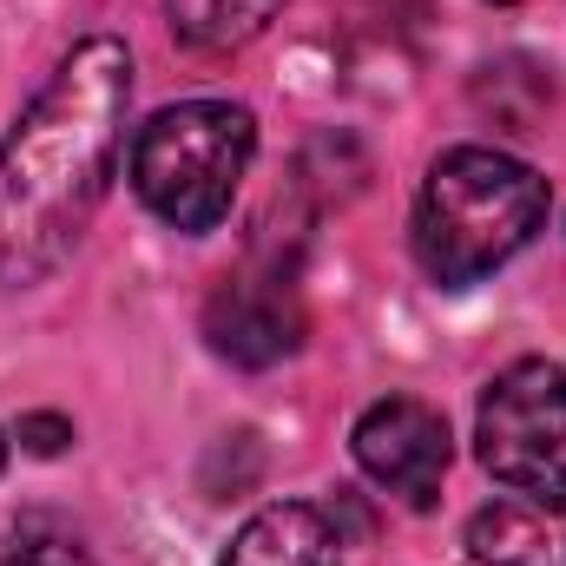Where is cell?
<instances>
[{
  "label": "cell",
  "mask_w": 566,
  "mask_h": 566,
  "mask_svg": "<svg viewBox=\"0 0 566 566\" xmlns=\"http://www.w3.org/2000/svg\"><path fill=\"white\" fill-rule=\"evenodd\" d=\"M349 448H356V468L382 494H396L402 507L428 514L441 501V474H448V454H454L441 409H428L416 396H382L356 416Z\"/></svg>",
  "instance_id": "5b68a950"
},
{
  "label": "cell",
  "mask_w": 566,
  "mask_h": 566,
  "mask_svg": "<svg viewBox=\"0 0 566 566\" xmlns=\"http://www.w3.org/2000/svg\"><path fill=\"white\" fill-rule=\"evenodd\" d=\"M488 7H514V0H488Z\"/></svg>",
  "instance_id": "4fadbf2b"
},
{
  "label": "cell",
  "mask_w": 566,
  "mask_h": 566,
  "mask_svg": "<svg viewBox=\"0 0 566 566\" xmlns=\"http://www.w3.org/2000/svg\"><path fill=\"white\" fill-rule=\"evenodd\" d=\"M554 211V185L494 145H448L416 191V264L441 290L494 277L521 258Z\"/></svg>",
  "instance_id": "7a4b0ae2"
},
{
  "label": "cell",
  "mask_w": 566,
  "mask_h": 566,
  "mask_svg": "<svg viewBox=\"0 0 566 566\" xmlns=\"http://www.w3.org/2000/svg\"><path fill=\"white\" fill-rule=\"evenodd\" d=\"M0 566H93V554H86V541H80L66 521H53V514H27V521L7 534Z\"/></svg>",
  "instance_id": "30bf717a"
},
{
  "label": "cell",
  "mask_w": 566,
  "mask_h": 566,
  "mask_svg": "<svg viewBox=\"0 0 566 566\" xmlns=\"http://www.w3.org/2000/svg\"><path fill=\"white\" fill-rule=\"evenodd\" d=\"M251 158H258L251 106H238V99H178V106H158L133 133L126 178H133L139 205L158 224H171L185 238H205V231L224 224Z\"/></svg>",
  "instance_id": "3957f363"
},
{
  "label": "cell",
  "mask_w": 566,
  "mask_h": 566,
  "mask_svg": "<svg viewBox=\"0 0 566 566\" xmlns=\"http://www.w3.org/2000/svg\"><path fill=\"white\" fill-rule=\"evenodd\" d=\"M283 13V0H165L171 40L191 53H231L244 40H258Z\"/></svg>",
  "instance_id": "9c48e42d"
},
{
  "label": "cell",
  "mask_w": 566,
  "mask_h": 566,
  "mask_svg": "<svg viewBox=\"0 0 566 566\" xmlns=\"http://www.w3.org/2000/svg\"><path fill=\"white\" fill-rule=\"evenodd\" d=\"M343 521L323 501H271L258 507L218 566H343Z\"/></svg>",
  "instance_id": "52a82bcc"
},
{
  "label": "cell",
  "mask_w": 566,
  "mask_h": 566,
  "mask_svg": "<svg viewBox=\"0 0 566 566\" xmlns=\"http://www.w3.org/2000/svg\"><path fill=\"white\" fill-rule=\"evenodd\" d=\"M474 454L514 494H566V369L547 356L507 363L474 409Z\"/></svg>",
  "instance_id": "277c9868"
},
{
  "label": "cell",
  "mask_w": 566,
  "mask_h": 566,
  "mask_svg": "<svg viewBox=\"0 0 566 566\" xmlns=\"http://www.w3.org/2000/svg\"><path fill=\"white\" fill-rule=\"evenodd\" d=\"M20 441H27V454H60L73 441V422L66 416H20Z\"/></svg>",
  "instance_id": "8fae6325"
},
{
  "label": "cell",
  "mask_w": 566,
  "mask_h": 566,
  "mask_svg": "<svg viewBox=\"0 0 566 566\" xmlns=\"http://www.w3.org/2000/svg\"><path fill=\"white\" fill-rule=\"evenodd\" d=\"M205 343L231 369H271L303 343V303L290 277H224L205 296Z\"/></svg>",
  "instance_id": "8992f818"
},
{
  "label": "cell",
  "mask_w": 566,
  "mask_h": 566,
  "mask_svg": "<svg viewBox=\"0 0 566 566\" xmlns=\"http://www.w3.org/2000/svg\"><path fill=\"white\" fill-rule=\"evenodd\" d=\"M481 566H566V494H501L468 521Z\"/></svg>",
  "instance_id": "ba28073f"
},
{
  "label": "cell",
  "mask_w": 566,
  "mask_h": 566,
  "mask_svg": "<svg viewBox=\"0 0 566 566\" xmlns=\"http://www.w3.org/2000/svg\"><path fill=\"white\" fill-rule=\"evenodd\" d=\"M0 468H7V434H0Z\"/></svg>",
  "instance_id": "7c38bea8"
},
{
  "label": "cell",
  "mask_w": 566,
  "mask_h": 566,
  "mask_svg": "<svg viewBox=\"0 0 566 566\" xmlns=\"http://www.w3.org/2000/svg\"><path fill=\"white\" fill-rule=\"evenodd\" d=\"M126 113L133 53L126 40L93 33L53 66L33 106L13 119L0 145V290L46 283L73 258L119 171Z\"/></svg>",
  "instance_id": "6da1fadb"
}]
</instances>
